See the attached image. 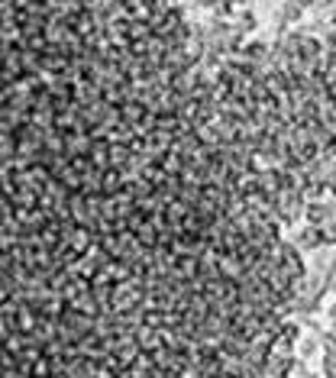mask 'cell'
<instances>
[{"label":"cell","instance_id":"6da1fadb","mask_svg":"<svg viewBox=\"0 0 336 378\" xmlns=\"http://www.w3.org/2000/svg\"><path fill=\"white\" fill-rule=\"evenodd\" d=\"M285 113L191 0H0V378H291Z\"/></svg>","mask_w":336,"mask_h":378}]
</instances>
